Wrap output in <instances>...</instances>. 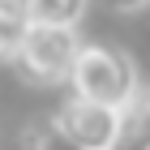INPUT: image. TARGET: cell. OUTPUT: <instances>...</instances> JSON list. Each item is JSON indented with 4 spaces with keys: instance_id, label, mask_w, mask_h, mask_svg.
Here are the masks:
<instances>
[{
    "instance_id": "2",
    "label": "cell",
    "mask_w": 150,
    "mask_h": 150,
    "mask_svg": "<svg viewBox=\"0 0 150 150\" xmlns=\"http://www.w3.org/2000/svg\"><path fill=\"white\" fill-rule=\"evenodd\" d=\"M77 47H81V39L73 35V26H35L30 22L22 47L9 64L17 69V77L26 86H60V81H69Z\"/></svg>"
},
{
    "instance_id": "7",
    "label": "cell",
    "mask_w": 150,
    "mask_h": 150,
    "mask_svg": "<svg viewBox=\"0 0 150 150\" xmlns=\"http://www.w3.org/2000/svg\"><path fill=\"white\" fill-rule=\"evenodd\" d=\"M26 150H81V146H73V142L47 120V125H35L26 133Z\"/></svg>"
},
{
    "instance_id": "5",
    "label": "cell",
    "mask_w": 150,
    "mask_h": 150,
    "mask_svg": "<svg viewBox=\"0 0 150 150\" xmlns=\"http://www.w3.org/2000/svg\"><path fill=\"white\" fill-rule=\"evenodd\" d=\"M30 30V13L22 0H0V60H13Z\"/></svg>"
},
{
    "instance_id": "4",
    "label": "cell",
    "mask_w": 150,
    "mask_h": 150,
    "mask_svg": "<svg viewBox=\"0 0 150 150\" xmlns=\"http://www.w3.org/2000/svg\"><path fill=\"white\" fill-rule=\"evenodd\" d=\"M112 150H150V86L137 90V99L125 107V125Z\"/></svg>"
},
{
    "instance_id": "1",
    "label": "cell",
    "mask_w": 150,
    "mask_h": 150,
    "mask_svg": "<svg viewBox=\"0 0 150 150\" xmlns=\"http://www.w3.org/2000/svg\"><path fill=\"white\" fill-rule=\"evenodd\" d=\"M69 90L81 94V99H94V103H107V107L125 112L142 90L137 86V64L120 47L81 43L77 56H73V69H69Z\"/></svg>"
},
{
    "instance_id": "3",
    "label": "cell",
    "mask_w": 150,
    "mask_h": 150,
    "mask_svg": "<svg viewBox=\"0 0 150 150\" xmlns=\"http://www.w3.org/2000/svg\"><path fill=\"white\" fill-rule=\"evenodd\" d=\"M52 125L81 150H112L120 137V125H125V112L94 103V99H81V94H69V103H60Z\"/></svg>"
},
{
    "instance_id": "6",
    "label": "cell",
    "mask_w": 150,
    "mask_h": 150,
    "mask_svg": "<svg viewBox=\"0 0 150 150\" xmlns=\"http://www.w3.org/2000/svg\"><path fill=\"white\" fill-rule=\"evenodd\" d=\"M35 26H77L86 0H22Z\"/></svg>"
},
{
    "instance_id": "8",
    "label": "cell",
    "mask_w": 150,
    "mask_h": 150,
    "mask_svg": "<svg viewBox=\"0 0 150 150\" xmlns=\"http://www.w3.org/2000/svg\"><path fill=\"white\" fill-rule=\"evenodd\" d=\"M107 4H112V9H120V13H133V9H142L146 0H107Z\"/></svg>"
}]
</instances>
